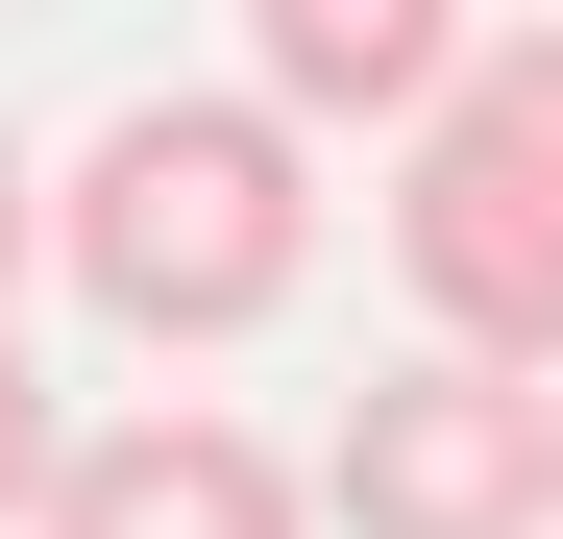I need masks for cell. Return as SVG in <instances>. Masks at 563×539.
Masks as SVG:
<instances>
[{"label": "cell", "mask_w": 563, "mask_h": 539, "mask_svg": "<svg viewBox=\"0 0 563 539\" xmlns=\"http://www.w3.org/2000/svg\"><path fill=\"white\" fill-rule=\"evenodd\" d=\"M49 270H74L123 343H245V319H295V270H319V123H269L245 74H221V99H123L99 147L49 172Z\"/></svg>", "instance_id": "1"}, {"label": "cell", "mask_w": 563, "mask_h": 539, "mask_svg": "<svg viewBox=\"0 0 563 539\" xmlns=\"http://www.w3.org/2000/svg\"><path fill=\"white\" fill-rule=\"evenodd\" d=\"M393 270L441 343H490V369H563V25L465 50L441 99L393 123Z\"/></svg>", "instance_id": "2"}, {"label": "cell", "mask_w": 563, "mask_h": 539, "mask_svg": "<svg viewBox=\"0 0 563 539\" xmlns=\"http://www.w3.org/2000/svg\"><path fill=\"white\" fill-rule=\"evenodd\" d=\"M319 515H343V539H563V417H539V369H490V343L367 369L343 441H319Z\"/></svg>", "instance_id": "3"}, {"label": "cell", "mask_w": 563, "mask_h": 539, "mask_svg": "<svg viewBox=\"0 0 563 539\" xmlns=\"http://www.w3.org/2000/svg\"><path fill=\"white\" fill-rule=\"evenodd\" d=\"M25 539H319V466L172 393V417H99V441H74Z\"/></svg>", "instance_id": "4"}, {"label": "cell", "mask_w": 563, "mask_h": 539, "mask_svg": "<svg viewBox=\"0 0 563 539\" xmlns=\"http://www.w3.org/2000/svg\"><path fill=\"white\" fill-rule=\"evenodd\" d=\"M465 74V0H245V99L269 123H417Z\"/></svg>", "instance_id": "5"}, {"label": "cell", "mask_w": 563, "mask_h": 539, "mask_svg": "<svg viewBox=\"0 0 563 539\" xmlns=\"http://www.w3.org/2000/svg\"><path fill=\"white\" fill-rule=\"evenodd\" d=\"M49 466H74V417H49V369H25V343H0V539L49 515Z\"/></svg>", "instance_id": "6"}, {"label": "cell", "mask_w": 563, "mask_h": 539, "mask_svg": "<svg viewBox=\"0 0 563 539\" xmlns=\"http://www.w3.org/2000/svg\"><path fill=\"white\" fill-rule=\"evenodd\" d=\"M25 245H49V172H25V147H0V270H25Z\"/></svg>", "instance_id": "7"}]
</instances>
